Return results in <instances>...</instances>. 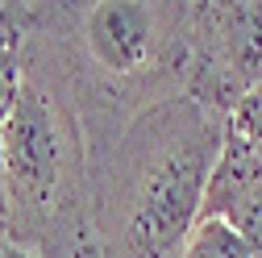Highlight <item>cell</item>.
Here are the masks:
<instances>
[{"mask_svg":"<svg viewBox=\"0 0 262 258\" xmlns=\"http://www.w3.org/2000/svg\"><path fill=\"white\" fill-rule=\"evenodd\" d=\"M29 54L0 142L5 233L38 258H100L92 229V146L75 83V5H29Z\"/></svg>","mask_w":262,"mask_h":258,"instance_id":"6da1fadb","label":"cell"},{"mask_svg":"<svg viewBox=\"0 0 262 258\" xmlns=\"http://www.w3.org/2000/svg\"><path fill=\"white\" fill-rule=\"evenodd\" d=\"M229 117L171 96L92 150V229L100 258H175L200 225Z\"/></svg>","mask_w":262,"mask_h":258,"instance_id":"7a4b0ae2","label":"cell"},{"mask_svg":"<svg viewBox=\"0 0 262 258\" xmlns=\"http://www.w3.org/2000/svg\"><path fill=\"white\" fill-rule=\"evenodd\" d=\"M262 88V0H195L187 96L221 117Z\"/></svg>","mask_w":262,"mask_h":258,"instance_id":"3957f363","label":"cell"},{"mask_svg":"<svg viewBox=\"0 0 262 258\" xmlns=\"http://www.w3.org/2000/svg\"><path fill=\"white\" fill-rule=\"evenodd\" d=\"M200 221L229 225L254 258H262V158L250 142H242L233 129L225 138V150L212 167V179L204 187Z\"/></svg>","mask_w":262,"mask_h":258,"instance_id":"277c9868","label":"cell"},{"mask_svg":"<svg viewBox=\"0 0 262 258\" xmlns=\"http://www.w3.org/2000/svg\"><path fill=\"white\" fill-rule=\"evenodd\" d=\"M29 5H0V142L13 117L17 92L25 79V54H29ZM0 229H5V183H0Z\"/></svg>","mask_w":262,"mask_h":258,"instance_id":"5b68a950","label":"cell"},{"mask_svg":"<svg viewBox=\"0 0 262 258\" xmlns=\"http://www.w3.org/2000/svg\"><path fill=\"white\" fill-rule=\"evenodd\" d=\"M175 258H254V254H250V246L229 229V225H221V221H200V225L187 233V242H183V250H179Z\"/></svg>","mask_w":262,"mask_h":258,"instance_id":"8992f818","label":"cell"},{"mask_svg":"<svg viewBox=\"0 0 262 258\" xmlns=\"http://www.w3.org/2000/svg\"><path fill=\"white\" fill-rule=\"evenodd\" d=\"M229 129H233L242 142H250L254 154L262 158V88L246 92L242 100H237V109L229 113Z\"/></svg>","mask_w":262,"mask_h":258,"instance_id":"52a82bcc","label":"cell"},{"mask_svg":"<svg viewBox=\"0 0 262 258\" xmlns=\"http://www.w3.org/2000/svg\"><path fill=\"white\" fill-rule=\"evenodd\" d=\"M0 258H38V254H34V250H25L21 242H13L5 229H0Z\"/></svg>","mask_w":262,"mask_h":258,"instance_id":"ba28073f","label":"cell"}]
</instances>
